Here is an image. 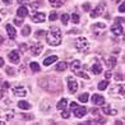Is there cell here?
Returning a JSON list of instances; mask_svg holds the SVG:
<instances>
[{"label":"cell","mask_w":125,"mask_h":125,"mask_svg":"<svg viewBox=\"0 0 125 125\" xmlns=\"http://www.w3.org/2000/svg\"><path fill=\"white\" fill-rule=\"evenodd\" d=\"M46 41L50 46H58L61 42V32L59 28L52 27L50 28V31L46 33Z\"/></svg>","instance_id":"obj_1"},{"label":"cell","mask_w":125,"mask_h":125,"mask_svg":"<svg viewBox=\"0 0 125 125\" xmlns=\"http://www.w3.org/2000/svg\"><path fill=\"white\" fill-rule=\"evenodd\" d=\"M70 70L74 73L75 75H78V77H82V78H84V79H88L89 77L84 73L83 70H82V64H81V61L79 60H74L70 64Z\"/></svg>","instance_id":"obj_2"},{"label":"cell","mask_w":125,"mask_h":125,"mask_svg":"<svg viewBox=\"0 0 125 125\" xmlns=\"http://www.w3.org/2000/svg\"><path fill=\"white\" fill-rule=\"evenodd\" d=\"M75 47L79 52H86L89 49V41L86 37H79L75 41Z\"/></svg>","instance_id":"obj_3"},{"label":"cell","mask_w":125,"mask_h":125,"mask_svg":"<svg viewBox=\"0 0 125 125\" xmlns=\"http://www.w3.org/2000/svg\"><path fill=\"white\" fill-rule=\"evenodd\" d=\"M105 9H106V4L105 3L98 4L97 7H96L92 12H91V18H97V17L102 15V14H104V12H105Z\"/></svg>","instance_id":"obj_4"},{"label":"cell","mask_w":125,"mask_h":125,"mask_svg":"<svg viewBox=\"0 0 125 125\" xmlns=\"http://www.w3.org/2000/svg\"><path fill=\"white\" fill-rule=\"evenodd\" d=\"M42 50H43V46L41 43H35V45H32V46L30 47V51H31V54L33 55V56H38L42 52Z\"/></svg>","instance_id":"obj_5"},{"label":"cell","mask_w":125,"mask_h":125,"mask_svg":"<svg viewBox=\"0 0 125 125\" xmlns=\"http://www.w3.org/2000/svg\"><path fill=\"white\" fill-rule=\"evenodd\" d=\"M68 89H69V92L72 94L75 93L77 89H78V83L73 78H70V77H68Z\"/></svg>","instance_id":"obj_6"},{"label":"cell","mask_w":125,"mask_h":125,"mask_svg":"<svg viewBox=\"0 0 125 125\" xmlns=\"http://www.w3.org/2000/svg\"><path fill=\"white\" fill-rule=\"evenodd\" d=\"M13 93L17 97H24V96H27V89L22 86H17L13 88Z\"/></svg>","instance_id":"obj_7"},{"label":"cell","mask_w":125,"mask_h":125,"mask_svg":"<svg viewBox=\"0 0 125 125\" xmlns=\"http://www.w3.org/2000/svg\"><path fill=\"white\" fill-rule=\"evenodd\" d=\"M110 94L112 96H124V86L123 84H119V86H115V87H112L111 91H110Z\"/></svg>","instance_id":"obj_8"},{"label":"cell","mask_w":125,"mask_h":125,"mask_svg":"<svg viewBox=\"0 0 125 125\" xmlns=\"http://www.w3.org/2000/svg\"><path fill=\"white\" fill-rule=\"evenodd\" d=\"M73 112H74V115H75V117H78V119H81V117H83V116H86V114H87V109L86 107H75L74 110H73Z\"/></svg>","instance_id":"obj_9"},{"label":"cell","mask_w":125,"mask_h":125,"mask_svg":"<svg viewBox=\"0 0 125 125\" xmlns=\"http://www.w3.org/2000/svg\"><path fill=\"white\" fill-rule=\"evenodd\" d=\"M32 21L35 23H42V22H45V14L40 12H35L32 14Z\"/></svg>","instance_id":"obj_10"},{"label":"cell","mask_w":125,"mask_h":125,"mask_svg":"<svg viewBox=\"0 0 125 125\" xmlns=\"http://www.w3.org/2000/svg\"><path fill=\"white\" fill-rule=\"evenodd\" d=\"M111 31L114 35H116V36H121L123 33H124V30H123V24H114L111 27Z\"/></svg>","instance_id":"obj_11"},{"label":"cell","mask_w":125,"mask_h":125,"mask_svg":"<svg viewBox=\"0 0 125 125\" xmlns=\"http://www.w3.org/2000/svg\"><path fill=\"white\" fill-rule=\"evenodd\" d=\"M9 60L13 62V64H18L19 62V54H18V51H10L9 52Z\"/></svg>","instance_id":"obj_12"},{"label":"cell","mask_w":125,"mask_h":125,"mask_svg":"<svg viewBox=\"0 0 125 125\" xmlns=\"http://www.w3.org/2000/svg\"><path fill=\"white\" fill-rule=\"evenodd\" d=\"M92 102L94 105H98V106H102L105 104V98L102 97L101 94H93L92 96Z\"/></svg>","instance_id":"obj_13"},{"label":"cell","mask_w":125,"mask_h":125,"mask_svg":"<svg viewBox=\"0 0 125 125\" xmlns=\"http://www.w3.org/2000/svg\"><path fill=\"white\" fill-rule=\"evenodd\" d=\"M5 30H7V33H8L9 38H12V40H14V38H15V36H17V31H15V28H14L13 26L7 24V27H5Z\"/></svg>","instance_id":"obj_14"},{"label":"cell","mask_w":125,"mask_h":125,"mask_svg":"<svg viewBox=\"0 0 125 125\" xmlns=\"http://www.w3.org/2000/svg\"><path fill=\"white\" fill-rule=\"evenodd\" d=\"M17 15L19 17V18H24V17H27L28 15V9L24 7H19L18 8V10H17Z\"/></svg>","instance_id":"obj_15"},{"label":"cell","mask_w":125,"mask_h":125,"mask_svg":"<svg viewBox=\"0 0 125 125\" xmlns=\"http://www.w3.org/2000/svg\"><path fill=\"white\" fill-rule=\"evenodd\" d=\"M55 61H58V56H55V55L49 56V58H46V59L43 60V65L45 66H49V65L52 64V62H55Z\"/></svg>","instance_id":"obj_16"},{"label":"cell","mask_w":125,"mask_h":125,"mask_svg":"<svg viewBox=\"0 0 125 125\" xmlns=\"http://www.w3.org/2000/svg\"><path fill=\"white\" fill-rule=\"evenodd\" d=\"M92 72H93V74H101V72H102V65H101V62H94V64L92 65Z\"/></svg>","instance_id":"obj_17"},{"label":"cell","mask_w":125,"mask_h":125,"mask_svg":"<svg viewBox=\"0 0 125 125\" xmlns=\"http://www.w3.org/2000/svg\"><path fill=\"white\" fill-rule=\"evenodd\" d=\"M102 106H104V109H102V110H104V112L106 114V115H116V114H117V111L116 110H111L110 109V106H107V105H102Z\"/></svg>","instance_id":"obj_18"},{"label":"cell","mask_w":125,"mask_h":125,"mask_svg":"<svg viewBox=\"0 0 125 125\" xmlns=\"http://www.w3.org/2000/svg\"><path fill=\"white\" fill-rule=\"evenodd\" d=\"M66 106H68V101H66V98H62V100H60V101L58 102V105H56V107H58V110H64Z\"/></svg>","instance_id":"obj_19"},{"label":"cell","mask_w":125,"mask_h":125,"mask_svg":"<svg viewBox=\"0 0 125 125\" xmlns=\"http://www.w3.org/2000/svg\"><path fill=\"white\" fill-rule=\"evenodd\" d=\"M18 107H19V109H22V110H30L31 109V105L28 104L27 101H19L18 102Z\"/></svg>","instance_id":"obj_20"},{"label":"cell","mask_w":125,"mask_h":125,"mask_svg":"<svg viewBox=\"0 0 125 125\" xmlns=\"http://www.w3.org/2000/svg\"><path fill=\"white\" fill-rule=\"evenodd\" d=\"M50 1V5L51 7H54V8H60L61 5H62V0H49Z\"/></svg>","instance_id":"obj_21"},{"label":"cell","mask_w":125,"mask_h":125,"mask_svg":"<svg viewBox=\"0 0 125 125\" xmlns=\"http://www.w3.org/2000/svg\"><path fill=\"white\" fill-rule=\"evenodd\" d=\"M66 68H68V64H66V62H65V61H60L59 64L56 65V70H58V72H64Z\"/></svg>","instance_id":"obj_22"},{"label":"cell","mask_w":125,"mask_h":125,"mask_svg":"<svg viewBox=\"0 0 125 125\" xmlns=\"http://www.w3.org/2000/svg\"><path fill=\"white\" fill-rule=\"evenodd\" d=\"M30 68L32 69V72H35V73H37V72H40V70H41V68H40V65L37 64L36 61H32L31 64H30Z\"/></svg>","instance_id":"obj_23"},{"label":"cell","mask_w":125,"mask_h":125,"mask_svg":"<svg viewBox=\"0 0 125 125\" xmlns=\"http://www.w3.org/2000/svg\"><path fill=\"white\" fill-rule=\"evenodd\" d=\"M107 86H109V82H107V81H102V82H100L98 83V89L100 91H104V89H106L107 88Z\"/></svg>","instance_id":"obj_24"},{"label":"cell","mask_w":125,"mask_h":125,"mask_svg":"<svg viewBox=\"0 0 125 125\" xmlns=\"http://www.w3.org/2000/svg\"><path fill=\"white\" fill-rule=\"evenodd\" d=\"M30 33H31V27L30 26H24L23 30H22V35H23L24 37H27Z\"/></svg>","instance_id":"obj_25"},{"label":"cell","mask_w":125,"mask_h":125,"mask_svg":"<svg viewBox=\"0 0 125 125\" xmlns=\"http://www.w3.org/2000/svg\"><path fill=\"white\" fill-rule=\"evenodd\" d=\"M107 65H109V68H114L116 65V59L115 58H110L109 60H107Z\"/></svg>","instance_id":"obj_26"},{"label":"cell","mask_w":125,"mask_h":125,"mask_svg":"<svg viewBox=\"0 0 125 125\" xmlns=\"http://www.w3.org/2000/svg\"><path fill=\"white\" fill-rule=\"evenodd\" d=\"M69 14H62L61 15V22H62V24H68V22H69Z\"/></svg>","instance_id":"obj_27"},{"label":"cell","mask_w":125,"mask_h":125,"mask_svg":"<svg viewBox=\"0 0 125 125\" xmlns=\"http://www.w3.org/2000/svg\"><path fill=\"white\" fill-rule=\"evenodd\" d=\"M88 97H89L88 93H83V94L79 96V101H81V102H87L88 101Z\"/></svg>","instance_id":"obj_28"},{"label":"cell","mask_w":125,"mask_h":125,"mask_svg":"<svg viewBox=\"0 0 125 125\" xmlns=\"http://www.w3.org/2000/svg\"><path fill=\"white\" fill-rule=\"evenodd\" d=\"M72 22L73 23H79V15L77 14V13H74V14H72Z\"/></svg>","instance_id":"obj_29"},{"label":"cell","mask_w":125,"mask_h":125,"mask_svg":"<svg viewBox=\"0 0 125 125\" xmlns=\"http://www.w3.org/2000/svg\"><path fill=\"white\" fill-rule=\"evenodd\" d=\"M61 116H62V119H68V117L70 116V112L66 111V110L64 109V110H62V112H61Z\"/></svg>","instance_id":"obj_30"},{"label":"cell","mask_w":125,"mask_h":125,"mask_svg":"<svg viewBox=\"0 0 125 125\" xmlns=\"http://www.w3.org/2000/svg\"><path fill=\"white\" fill-rule=\"evenodd\" d=\"M13 21H14V24H15V26H22V24H23V21L19 19V18H15V19H13Z\"/></svg>","instance_id":"obj_31"},{"label":"cell","mask_w":125,"mask_h":125,"mask_svg":"<svg viewBox=\"0 0 125 125\" xmlns=\"http://www.w3.org/2000/svg\"><path fill=\"white\" fill-rule=\"evenodd\" d=\"M7 74L8 75H14V69L13 68H7Z\"/></svg>","instance_id":"obj_32"},{"label":"cell","mask_w":125,"mask_h":125,"mask_svg":"<svg viewBox=\"0 0 125 125\" xmlns=\"http://www.w3.org/2000/svg\"><path fill=\"white\" fill-rule=\"evenodd\" d=\"M56 18H58V14H56L55 12H52L50 14V21H56Z\"/></svg>","instance_id":"obj_33"},{"label":"cell","mask_w":125,"mask_h":125,"mask_svg":"<svg viewBox=\"0 0 125 125\" xmlns=\"http://www.w3.org/2000/svg\"><path fill=\"white\" fill-rule=\"evenodd\" d=\"M124 8H125V4H124V1H123V3L120 4V7H119V12H120V13H124V12H125Z\"/></svg>","instance_id":"obj_34"},{"label":"cell","mask_w":125,"mask_h":125,"mask_svg":"<svg viewBox=\"0 0 125 125\" xmlns=\"http://www.w3.org/2000/svg\"><path fill=\"white\" fill-rule=\"evenodd\" d=\"M31 1L32 0H18V4H23L24 5V4H30Z\"/></svg>","instance_id":"obj_35"},{"label":"cell","mask_w":125,"mask_h":125,"mask_svg":"<svg viewBox=\"0 0 125 125\" xmlns=\"http://www.w3.org/2000/svg\"><path fill=\"white\" fill-rule=\"evenodd\" d=\"M43 33H45V31L43 30H40L37 33H36V38H38V37H41L42 35H43Z\"/></svg>","instance_id":"obj_36"},{"label":"cell","mask_w":125,"mask_h":125,"mask_svg":"<svg viewBox=\"0 0 125 125\" xmlns=\"http://www.w3.org/2000/svg\"><path fill=\"white\" fill-rule=\"evenodd\" d=\"M123 18H115V24H123Z\"/></svg>","instance_id":"obj_37"},{"label":"cell","mask_w":125,"mask_h":125,"mask_svg":"<svg viewBox=\"0 0 125 125\" xmlns=\"http://www.w3.org/2000/svg\"><path fill=\"white\" fill-rule=\"evenodd\" d=\"M75 107H78V104H77V102H70V109L74 110Z\"/></svg>","instance_id":"obj_38"},{"label":"cell","mask_w":125,"mask_h":125,"mask_svg":"<svg viewBox=\"0 0 125 125\" xmlns=\"http://www.w3.org/2000/svg\"><path fill=\"white\" fill-rule=\"evenodd\" d=\"M111 75H112V73H111L110 70L105 73V77H106V79H110V78H111Z\"/></svg>","instance_id":"obj_39"},{"label":"cell","mask_w":125,"mask_h":125,"mask_svg":"<svg viewBox=\"0 0 125 125\" xmlns=\"http://www.w3.org/2000/svg\"><path fill=\"white\" fill-rule=\"evenodd\" d=\"M83 9L86 10V12H88V10L91 9V7H89V4H88V3H87V4H84V5H83Z\"/></svg>","instance_id":"obj_40"},{"label":"cell","mask_w":125,"mask_h":125,"mask_svg":"<svg viewBox=\"0 0 125 125\" xmlns=\"http://www.w3.org/2000/svg\"><path fill=\"white\" fill-rule=\"evenodd\" d=\"M91 112H92L93 115H98V110L97 109H92V110H91Z\"/></svg>","instance_id":"obj_41"},{"label":"cell","mask_w":125,"mask_h":125,"mask_svg":"<svg viewBox=\"0 0 125 125\" xmlns=\"http://www.w3.org/2000/svg\"><path fill=\"white\" fill-rule=\"evenodd\" d=\"M3 1H4V4H8V5H10L13 0H3Z\"/></svg>","instance_id":"obj_42"},{"label":"cell","mask_w":125,"mask_h":125,"mask_svg":"<svg viewBox=\"0 0 125 125\" xmlns=\"http://www.w3.org/2000/svg\"><path fill=\"white\" fill-rule=\"evenodd\" d=\"M4 66V59L3 58H0V68Z\"/></svg>","instance_id":"obj_43"},{"label":"cell","mask_w":125,"mask_h":125,"mask_svg":"<svg viewBox=\"0 0 125 125\" xmlns=\"http://www.w3.org/2000/svg\"><path fill=\"white\" fill-rule=\"evenodd\" d=\"M3 87H4V88H8V87H9V83H7V82L3 83Z\"/></svg>","instance_id":"obj_44"},{"label":"cell","mask_w":125,"mask_h":125,"mask_svg":"<svg viewBox=\"0 0 125 125\" xmlns=\"http://www.w3.org/2000/svg\"><path fill=\"white\" fill-rule=\"evenodd\" d=\"M21 49H22V50H23V51H26V49H27V46H26V45H21Z\"/></svg>","instance_id":"obj_45"},{"label":"cell","mask_w":125,"mask_h":125,"mask_svg":"<svg viewBox=\"0 0 125 125\" xmlns=\"http://www.w3.org/2000/svg\"><path fill=\"white\" fill-rule=\"evenodd\" d=\"M3 96H4V91L0 89V98H3Z\"/></svg>","instance_id":"obj_46"},{"label":"cell","mask_w":125,"mask_h":125,"mask_svg":"<svg viewBox=\"0 0 125 125\" xmlns=\"http://www.w3.org/2000/svg\"><path fill=\"white\" fill-rule=\"evenodd\" d=\"M3 40H4V38H3L1 36H0V45H1V43H3Z\"/></svg>","instance_id":"obj_47"},{"label":"cell","mask_w":125,"mask_h":125,"mask_svg":"<svg viewBox=\"0 0 125 125\" xmlns=\"http://www.w3.org/2000/svg\"><path fill=\"white\" fill-rule=\"evenodd\" d=\"M4 124H5L4 121H1V120H0V125H4Z\"/></svg>","instance_id":"obj_48"}]
</instances>
